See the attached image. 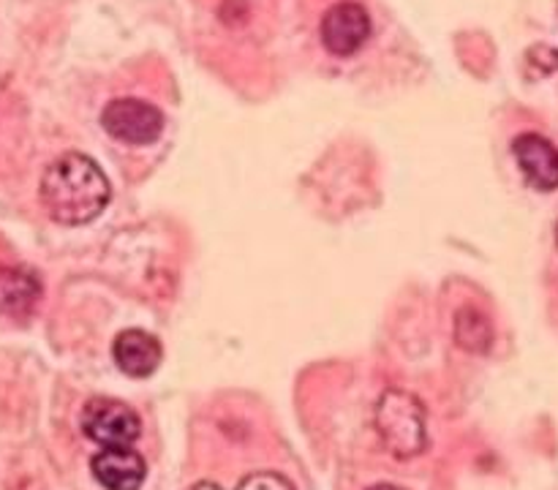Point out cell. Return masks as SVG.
Instances as JSON below:
<instances>
[{"instance_id": "1", "label": "cell", "mask_w": 558, "mask_h": 490, "mask_svg": "<svg viewBox=\"0 0 558 490\" xmlns=\"http://www.w3.org/2000/svg\"><path fill=\"white\" fill-rule=\"evenodd\" d=\"M109 180L90 156L65 152L41 177V205L52 221L65 226L90 223L109 205Z\"/></svg>"}, {"instance_id": "2", "label": "cell", "mask_w": 558, "mask_h": 490, "mask_svg": "<svg viewBox=\"0 0 558 490\" xmlns=\"http://www.w3.org/2000/svg\"><path fill=\"white\" fill-rule=\"evenodd\" d=\"M376 433L390 455L409 461L425 452L428 430H425V406L417 395L403 390H387L376 403Z\"/></svg>"}, {"instance_id": "3", "label": "cell", "mask_w": 558, "mask_h": 490, "mask_svg": "<svg viewBox=\"0 0 558 490\" xmlns=\"http://www.w3.org/2000/svg\"><path fill=\"white\" fill-rule=\"evenodd\" d=\"M82 433L98 446H131L142 433L140 414L112 397H93L82 408Z\"/></svg>"}, {"instance_id": "4", "label": "cell", "mask_w": 558, "mask_h": 490, "mask_svg": "<svg viewBox=\"0 0 558 490\" xmlns=\"http://www.w3.org/2000/svg\"><path fill=\"white\" fill-rule=\"evenodd\" d=\"M101 125L112 139L123 145H150L161 136L163 114L142 98H114L104 107Z\"/></svg>"}, {"instance_id": "5", "label": "cell", "mask_w": 558, "mask_h": 490, "mask_svg": "<svg viewBox=\"0 0 558 490\" xmlns=\"http://www.w3.org/2000/svg\"><path fill=\"white\" fill-rule=\"evenodd\" d=\"M319 33L327 52L336 54V58H349L368 41L371 16L365 5L354 3V0H343V3L327 9V14L322 16Z\"/></svg>"}, {"instance_id": "6", "label": "cell", "mask_w": 558, "mask_h": 490, "mask_svg": "<svg viewBox=\"0 0 558 490\" xmlns=\"http://www.w3.org/2000/svg\"><path fill=\"white\" fill-rule=\"evenodd\" d=\"M41 303V281L27 267H0V319L25 324Z\"/></svg>"}, {"instance_id": "7", "label": "cell", "mask_w": 558, "mask_h": 490, "mask_svg": "<svg viewBox=\"0 0 558 490\" xmlns=\"http://www.w3.org/2000/svg\"><path fill=\"white\" fill-rule=\"evenodd\" d=\"M523 177L537 191L558 188V147L543 134H521L512 142Z\"/></svg>"}, {"instance_id": "8", "label": "cell", "mask_w": 558, "mask_h": 490, "mask_svg": "<svg viewBox=\"0 0 558 490\" xmlns=\"http://www.w3.org/2000/svg\"><path fill=\"white\" fill-rule=\"evenodd\" d=\"M90 471L107 490H140L147 463L131 446H107L90 461Z\"/></svg>"}, {"instance_id": "9", "label": "cell", "mask_w": 558, "mask_h": 490, "mask_svg": "<svg viewBox=\"0 0 558 490\" xmlns=\"http://www.w3.org/2000/svg\"><path fill=\"white\" fill-rule=\"evenodd\" d=\"M161 343L145 330H125L114 338L112 357L125 376L147 379L161 365Z\"/></svg>"}, {"instance_id": "10", "label": "cell", "mask_w": 558, "mask_h": 490, "mask_svg": "<svg viewBox=\"0 0 558 490\" xmlns=\"http://www.w3.org/2000/svg\"><path fill=\"white\" fill-rule=\"evenodd\" d=\"M456 341L466 352L488 354L494 346V324L480 308L463 305L456 316Z\"/></svg>"}, {"instance_id": "11", "label": "cell", "mask_w": 558, "mask_h": 490, "mask_svg": "<svg viewBox=\"0 0 558 490\" xmlns=\"http://www.w3.org/2000/svg\"><path fill=\"white\" fill-rule=\"evenodd\" d=\"M238 490H294L292 482L287 477L276 471H259V474H251V477L243 479Z\"/></svg>"}, {"instance_id": "12", "label": "cell", "mask_w": 558, "mask_h": 490, "mask_svg": "<svg viewBox=\"0 0 558 490\" xmlns=\"http://www.w3.org/2000/svg\"><path fill=\"white\" fill-rule=\"evenodd\" d=\"M368 490H403V488H398V485H390V482H379V485H371Z\"/></svg>"}, {"instance_id": "13", "label": "cell", "mask_w": 558, "mask_h": 490, "mask_svg": "<svg viewBox=\"0 0 558 490\" xmlns=\"http://www.w3.org/2000/svg\"><path fill=\"white\" fill-rule=\"evenodd\" d=\"M191 490H221V488H218V485H213V482H199V485H194Z\"/></svg>"}, {"instance_id": "14", "label": "cell", "mask_w": 558, "mask_h": 490, "mask_svg": "<svg viewBox=\"0 0 558 490\" xmlns=\"http://www.w3.org/2000/svg\"><path fill=\"white\" fill-rule=\"evenodd\" d=\"M556 245H558V223H556Z\"/></svg>"}]
</instances>
